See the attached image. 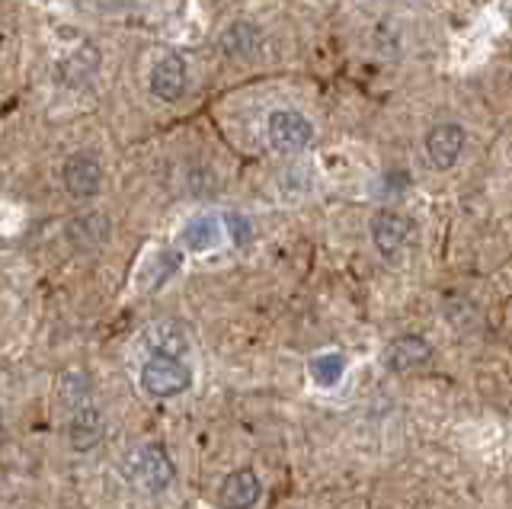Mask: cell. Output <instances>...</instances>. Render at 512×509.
Here are the masks:
<instances>
[{
	"instance_id": "30bf717a",
	"label": "cell",
	"mask_w": 512,
	"mask_h": 509,
	"mask_svg": "<svg viewBox=\"0 0 512 509\" xmlns=\"http://www.w3.org/2000/svg\"><path fill=\"white\" fill-rule=\"evenodd\" d=\"M103 433H106L103 413L96 407H77L74 420H71V445L74 449L77 452L93 449V445L103 439Z\"/></svg>"
},
{
	"instance_id": "9c48e42d",
	"label": "cell",
	"mask_w": 512,
	"mask_h": 509,
	"mask_svg": "<svg viewBox=\"0 0 512 509\" xmlns=\"http://www.w3.org/2000/svg\"><path fill=\"white\" fill-rule=\"evenodd\" d=\"M260 477H256L250 468H240L234 474L224 477V484L218 490V500L221 506H231V509H247L260 500Z\"/></svg>"
},
{
	"instance_id": "5b68a950",
	"label": "cell",
	"mask_w": 512,
	"mask_h": 509,
	"mask_svg": "<svg viewBox=\"0 0 512 509\" xmlns=\"http://www.w3.org/2000/svg\"><path fill=\"white\" fill-rule=\"evenodd\" d=\"M407 237H410V221L400 212H378L372 218V241L381 257L394 260L397 253L404 250Z\"/></svg>"
},
{
	"instance_id": "277c9868",
	"label": "cell",
	"mask_w": 512,
	"mask_h": 509,
	"mask_svg": "<svg viewBox=\"0 0 512 509\" xmlns=\"http://www.w3.org/2000/svg\"><path fill=\"white\" fill-rule=\"evenodd\" d=\"M61 177H64V189H68L74 199H90L100 193V186H103V167L96 164V157L74 154L68 157V164H64Z\"/></svg>"
},
{
	"instance_id": "6da1fadb",
	"label": "cell",
	"mask_w": 512,
	"mask_h": 509,
	"mask_svg": "<svg viewBox=\"0 0 512 509\" xmlns=\"http://www.w3.org/2000/svg\"><path fill=\"white\" fill-rule=\"evenodd\" d=\"M192 385V372L180 362V356H170V353H154L141 369V388L148 391L151 397H167L183 394Z\"/></svg>"
},
{
	"instance_id": "ac0fdd59",
	"label": "cell",
	"mask_w": 512,
	"mask_h": 509,
	"mask_svg": "<svg viewBox=\"0 0 512 509\" xmlns=\"http://www.w3.org/2000/svg\"><path fill=\"white\" fill-rule=\"evenodd\" d=\"M224 225H228V231H231V241L234 244H247L250 241V221L244 218V215H224Z\"/></svg>"
},
{
	"instance_id": "2e32d148",
	"label": "cell",
	"mask_w": 512,
	"mask_h": 509,
	"mask_svg": "<svg viewBox=\"0 0 512 509\" xmlns=\"http://www.w3.org/2000/svg\"><path fill=\"white\" fill-rule=\"evenodd\" d=\"M61 397L71 407H84V401H87V378H84V372H68V375H64Z\"/></svg>"
},
{
	"instance_id": "8fae6325",
	"label": "cell",
	"mask_w": 512,
	"mask_h": 509,
	"mask_svg": "<svg viewBox=\"0 0 512 509\" xmlns=\"http://www.w3.org/2000/svg\"><path fill=\"white\" fill-rule=\"evenodd\" d=\"M68 241L80 250L100 247L109 241V218L103 215H80L68 225Z\"/></svg>"
},
{
	"instance_id": "e0dca14e",
	"label": "cell",
	"mask_w": 512,
	"mask_h": 509,
	"mask_svg": "<svg viewBox=\"0 0 512 509\" xmlns=\"http://www.w3.org/2000/svg\"><path fill=\"white\" fill-rule=\"evenodd\" d=\"M180 263H183V257H180V253H176V250H167V253H160V257H157V263H154V289H157V285L160 282H167V276L170 273H176V269H180Z\"/></svg>"
},
{
	"instance_id": "7c38bea8",
	"label": "cell",
	"mask_w": 512,
	"mask_h": 509,
	"mask_svg": "<svg viewBox=\"0 0 512 509\" xmlns=\"http://www.w3.org/2000/svg\"><path fill=\"white\" fill-rule=\"evenodd\" d=\"M256 42H260V33L253 23H231L221 36V52L228 58H250Z\"/></svg>"
},
{
	"instance_id": "ba28073f",
	"label": "cell",
	"mask_w": 512,
	"mask_h": 509,
	"mask_svg": "<svg viewBox=\"0 0 512 509\" xmlns=\"http://www.w3.org/2000/svg\"><path fill=\"white\" fill-rule=\"evenodd\" d=\"M432 356V346L423 340V337H413V333H407V337H397L388 343V349H384V369L388 372H407L413 369V365H420Z\"/></svg>"
},
{
	"instance_id": "8992f818",
	"label": "cell",
	"mask_w": 512,
	"mask_h": 509,
	"mask_svg": "<svg viewBox=\"0 0 512 509\" xmlns=\"http://www.w3.org/2000/svg\"><path fill=\"white\" fill-rule=\"evenodd\" d=\"M426 151H429L432 167L448 170L461 157V151H464V129H461L458 122L436 125V129H432L429 138H426Z\"/></svg>"
},
{
	"instance_id": "7a4b0ae2",
	"label": "cell",
	"mask_w": 512,
	"mask_h": 509,
	"mask_svg": "<svg viewBox=\"0 0 512 509\" xmlns=\"http://www.w3.org/2000/svg\"><path fill=\"white\" fill-rule=\"evenodd\" d=\"M266 135L276 154H298L311 145L314 125L304 119L298 109H276V113L269 116Z\"/></svg>"
},
{
	"instance_id": "9a60e30c",
	"label": "cell",
	"mask_w": 512,
	"mask_h": 509,
	"mask_svg": "<svg viewBox=\"0 0 512 509\" xmlns=\"http://www.w3.org/2000/svg\"><path fill=\"white\" fill-rule=\"evenodd\" d=\"M148 343H151L154 353H170V356H183L186 346H189L186 333L176 324H157V327H151Z\"/></svg>"
},
{
	"instance_id": "4fadbf2b",
	"label": "cell",
	"mask_w": 512,
	"mask_h": 509,
	"mask_svg": "<svg viewBox=\"0 0 512 509\" xmlns=\"http://www.w3.org/2000/svg\"><path fill=\"white\" fill-rule=\"evenodd\" d=\"M308 372H311L314 385H320V388H336V385H340L343 372H346V359H343V353H320V356L311 359Z\"/></svg>"
},
{
	"instance_id": "52a82bcc",
	"label": "cell",
	"mask_w": 512,
	"mask_h": 509,
	"mask_svg": "<svg viewBox=\"0 0 512 509\" xmlns=\"http://www.w3.org/2000/svg\"><path fill=\"white\" fill-rule=\"evenodd\" d=\"M151 93L157 100H180L186 93V61L180 55H164L151 71Z\"/></svg>"
},
{
	"instance_id": "3957f363",
	"label": "cell",
	"mask_w": 512,
	"mask_h": 509,
	"mask_svg": "<svg viewBox=\"0 0 512 509\" xmlns=\"http://www.w3.org/2000/svg\"><path fill=\"white\" fill-rule=\"evenodd\" d=\"M173 461L164 445H144L132 458V481L144 493H164L173 484Z\"/></svg>"
},
{
	"instance_id": "5bb4252c",
	"label": "cell",
	"mask_w": 512,
	"mask_h": 509,
	"mask_svg": "<svg viewBox=\"0 0 512 509\" xmlns=\"http://www.w3.org/2000/svg\"><path fill=\"white\" fill-rule=\"evenodd\" d=\"M218 234H221V225H218V218H192L189 225L183 228V244L189 250H208V247H215L218 244Z\"/></svg>"
}]
</instances>
